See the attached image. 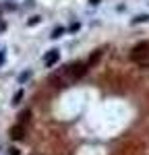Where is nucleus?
<instances>
[{
	"label": "nucleus",
	"instance_id": "9d476101",
	"mask_svg": "<svg viewBox=\"0 0 149 155\" xmlns=\"http://www.w3.org/2000/svg\"><path fill=\"white\" fill-rule=\"evenodd\" d=\"M149 21V15H137L135 19H133V25H137V23H147Z\"/></svg>",
	"mask_w": 149,
	"mask_h": 155
},
{
	"label": "nucleus",
	"instance_id": "f8f14e48",
	"mask_svg": "<svg viewBox=\"0 0 149 155\" xmlns=\"http://www.w3.org/2000/svg\"><path fill=\"white\" fill-rule=\"evenodd\" d=\"M6 155H21V151H19L17 147H8V151H6Z\"/></svg>",
	"mask_w": 149,
	"mask_h": 155
},
{
	"label": "nucleus",
	"instance_id": "423d86ee",
	"mask_svg": "<svg viewBox=\"0 0 149 155\" xmlns=\"http://www.w3.org/2000/svg\"><path fill=\"white\" fill-rule=\"evenodd\" d=\"M29 118H31V110H23V112L19 114V124L25 126V124L29 122Z\"/></svg>",
	"mask_w": 149,
	"mask_h": 155
},
{
	"label": "nucleus",
	"instance_id": "7ed1b4c3",
	"mask_svg": "<svg viewBox=\"0 0 149 155\" xmlns=\"http://www.w3.org/2000/svg\"><path fill=\"white\" fill-rule=\"evenodd\" d=\"M58 60H60V50L52 48L50 52H46V56H44V64H46V68H52L54 64H58Z\"/></svg>",
	"mask_w": 149,
	"mask_h": 155
},
{
	"label": "nucleus",
	"instance_id": "1a4fd4ad",
	"mask_svg": "<svg viewBox=\"0 0 149 155\" xmlns=\"http://www.w3.org/2000/svg\"><path fill=\"white\" fill-rule=\"evenodd\" d=\"M64 33H66V29H64V27H56V29L52 31V35H50V37H52V39H60Z\"/></svg>",
	"mask_w": 149,
	"mask_h": 155
},
{
	"label": "nucleus",
	"instance_id": "6e6552de",
	"mask_svg": "<svg viewBox=\"0 0 149 155\" xmlns=\"http://www.w3.org/2000/svg\"><path fill=\"white\" fill-rule=\"evenodd\" d=\"M23 95H25V91L23 89H19L15 95H12V101H11V106H19L21 104V99H23Z\"/></svg>",
	"mask_w": 149,
	"mask_h": 155
},
{
	"label": "nucleus",
	"instance_id": "9b49d317",
	"mask_svg": "<svg viewBox=\"0 0 149 155\" xmlns=\"http://www.w3.org/2000/svg\"><path fill=\"white\" fill-rule=\"evenodd\" d=\"M37 23H41V17H39V15H33L31 19H27V27H33V25H37Z\"/></svg>",
	"mask_w": 149,
	"mask_h": 155
},
{
	"label": "nucleus",
	"instance_id": "f3484780",
	"mask_svg": "<svg viewBox=\"0 0 149 155\" xmlns=\"http://www.w3.org/2000/svg\"><path fill=\"white\" fill-rule=\"evenodd\" d=\"M141 66H143V68H149V58L145 60V62H143V64H141Z\"/></svg>",
	"mask_w": 149,
	"mask_h": 155
},
{
	"label": "nucleus",
	"instance_id": "ddd939ff",
	"mask_svg": "<svg viewBox=\"0 0 149 155\" xmlns=\"http://www.w3.org/2000/svg\"><path fill=\"white\" fill-rule=\"evenodd\" d=\"M4 60H6V50H0V66L4 64Z\"/></svg>",
	"mask_w": 149,
	"mask_h": 155
},
{
	"label": "nucleus",
	"instance_id": "f257e3e1",
	"mask_svg": "<svg viewBox=\"0 0 149 155\" xmlns=\"http://www.w3.org/2000/svg\"><path fill=\"white\" fill-rule=\"evenodd\" d=\"M87 62H73V64H68V66H62L60 72L66 77V81L68 83H73V81H79L83 74L87 72Z\"/></svg>",
	"mask_w": 149,
	"mask_h": 155
},
{
	"label": "nucleus",
	"instance_id": "4468645a",
	"mask_svg": "<svg viewBox=\"0 0 149 155\" xmlns=\"http://www.w3.org/2000/svg\"><path fill=\"white\" fill-rule=\"evenodd\" d=\"M79 29H81V23H73V25H71V29H68V31H79Z\"/></svg>",
	"mask_w": 149,
	"mask_h": 155
},
{
	"label": "nucleus",
	"instance_id": "0eeeda50",
	"mask_svg": "<svg viewBox=\"0 0 149 155\" xmlns=\"http://www.w3.org/2000/svg\"><path fill=\"white\" fill-rule=\"evenodd\" d=\"M101 54H104V50H95L91 56H89V62H87V66H91V64H95L99 58H101Z\"/></svg>",
	"mask_w": 149,
	"mask_h": 155
},
{
	"label": "nucleus",
	"instance_id": "2eb2a0df",
	"mask_svg": "<svg viewBox=\"0 0 149 155\" xmlns=\"http://www.w3.org/2000/svg\"><path fill=\"white\" fill-rule=\"evenodd\" d=\"M99 2H101V0H89V4H91V6H98Z\"/></svg>",
	"mask_w": 149,
	"mask_h": 155
},
{
	"label": "nucleus",
	"instance_id": "39448f33",
	"mask_svg": "<svg viewBox=\"0 0 149 155\" xmlns=\"http://www.w3.org/2000/svg\"><path fill=\"white\" fill-rule=\"evenodd\" d=\"M31 74H33V71H31V68H25V71L21 72V74H19V79H17V81H19V85L27 83V81L31 79Z\"/></svg>",
	"mask_w": 149,
	"mask_h": 155
},
{
	"label": "nucleus",
	"instance_id": "20e7f679",
	"mask_svg": "<svg viewBox=\"0 0 149 155\" xmlns=\"http://www.w3.org/2000/svg\"><path fill=\"white\" fill-rule=\"evenodd\" d=\"M25 137V126H21V124H15L11 128V139L12 141H21Z\"/></svg>",
	"mask_w": 149,
	"mask_h": 155
},
{
	"label": "nucleus",
	"instance_id": "dca6fc26",
	"mask_svg": "<svg viewBox=\"0 0 149 155\" xmlns=\"http://www.w3.org/2000/svg\"><path fill=\"white\" fill-rule=\"evenodd\" d=\"M4 29H6V23H4V21H0V33H2Z\"/></svg>",
	"mask_w": 149,
	"mask_h": 155
},
{
	"label": "nucleus",
	"instance_id": "f03ea898",
	"mask_svg": "<svg viewBox=\"0 0 149 155\" xmlns=\"http://www.w3.org/2000/svg\"><path fill=\"white\" fill-rule=\"evenodd\" d=\"M128 58L133 60V62H137V64H143L149 58V41H139L135 48L131 50Z\"/></svg>",
	"mask_w": 149,
	"mask_h": 155
}]
</instances>
